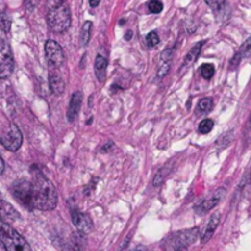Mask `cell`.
<instances>
[{"label": "cell", "mask_w": 251, "mask_h": 251, "mask_svg": "<svg viewBox=\"0 0 251 251\" xmlns=\"http://www.w3.org/2000/svg\"><path fill=\"white\" fill-rule=\"evenodd\" d=\"M168 71H169V64L166 63V64H164V65L161 66V69H159V71H158V78L164 77V76H166L167 74H168Z\"/></svg>", "instance_id": "obj_26"}, {"label": "cell", "mask_w": 251, "mask_h": 251, "mask_svg": "<svg viewBox=\"0 0 251 251\" xmlns=\"http://www.w3.org/2000/svg\"><path fill=\"white\" fill-rule=\"evenodd\" d=\"M0 24H1V28L4 29L5 32H9L10 29V20L6 15H1L0 17Z\"/></svg>", "instance_id": "obj_25"}, {"label": "cell", "mask_w": 251, "mask_h": 251, "mask_svg": "<svg viewBox=\"0 0 251 251\" xmlns=\"http://www.w3.org/2000/svg\"><path fill=\"white\" fill-rule=\"evenodd\" d=\"M49 87H50L51 92L56 96L63 95L64 91H65V82L61 78L60 74L56 73V71L49 73Z\"/></svg>", "instance_id": "obj_13"}, {"label": "cell", "mask_w": 251, "mask_h": 251, "mask_svg": "<svg viewBox=\"0 0 251 251\" xmlns=\"http://www.w3.org/2000/svg\"><path fill=\"white\" fill-rule=\"evenodd\" d=\"M12 195L14 198L19 201L21 205L25 207L32 210L33 208V201H32V183L26 180V179H21V180L15 181L14 185L11 188Z\"/></svg>", "instance_id": "obj_4"}, {"label": "cell", "mask_w": 251, "mask_h": 251, "mask_svg": "<svg viewBox=\"0 0 251 251\" xmlns=\"http://www.w3.org/2000/svg\"><path fill=\"white\" fill-rule=\"evenodd\" d=\"M47 22L49 28L55 33L65 32L71 24V14L68 5L64 1H60L51 6L47 14Z\"/></svg>", "instance_id": "obj_2"}, {"label": "cell", "mask_w": 251, "mask_h": 251, "mask_svg": "<svg viewBox=\"0 0 251 251\" xmlns=\"http://www.w3.org/2000/svg\"><path fill=\"white\" fill-rule=\"evenodd\" d=\"M147 6H149L150 11L153 12V14H159L163 10V4H162L161 0H151Z\"/></svg>", "instance_id": "obj_21"}, {"label": "cell", "mask_w": 251, "mask_h": 251, "mask_svg": "<svg viewBox=\"0 0 251 251\" xmlns=\"http://www.w3.org/2000/svg\"><path fill=\"white\" fill-rule=\"evenodd\" d=\"M71 218H73V223L80 232L88 233L92 230V221H91L90 216L81 213L80 211L73 210L71 211Z\"/></svg>", "instance_id": "obj_9"}, {"label": "cell", "mask_w": 251, "mask_h": 251, "mask_svg": "<svg viewBox=\"0 0 251 251\" xmlns=\"http://www.w3.org/2000/svg\"><path fill=\"white\" fill-rule=\"evenodd\" d=\"M44 50H46V56L49 65L53 66V68H59V66L63 65L64 61H65V55H64L60 44L56 43L55 41H51V39L47 41Z\"/></svg>", "instance_id": "obj_6"}, {"label": "cell", "mask_w": 251, "mask_h": 251, "mask_svg": "<svg viewBox=\"0 0 251 251\" xmlns=\"http://www.w3.org/2000/svg\"><path fill=\"white\" fill-rule=\"evenodd\" d=\"M213 107V100L211 98H203L199 102L198 109H196V113L199 114H203V113H208Z\"/></svg>", "instance_id": "obj_17"}, {"label": "cell", "mask_w": 251, "mask_h": 251, "mask_svg": "<svg viewBox=\"0 0 251 251\" xmlns=\"http://www.w3.org/2000/svg\"><path fill=\"white\" fill-rule=\"evenodd\" d=\"M200 74L205 80H211L215 75V66L212 64H203L200 68Z\"/></svg>", "instance_id": "obj_19"}, {"label": "cell", "mask_w": 251, "mask_h": 251, "mask_svg": "<svg viewBox=\"0 0 251 251\" xmlns=\"http://www.w3.org/2000/svg\"><path fill=\"white\" fill-rule=\"evenodd\" d=\"M205 1H206V4L211 7V9H213L215 11H217V10L222 9L223 5H225V2H226V0H205Z\"/></svg>", "instance_id": "obj_24"}, {"label": "cell", "mask_w": 251, "mask_h": 251, "mask_svg": "<svg viewBox=\"0 0 251 251\" xmlns=\"http://www.w3.org/2000/svg\"><path fill=\"white\" fill-rule=\"evenodd\" d=\"M198 228L176 233V234L173 235V248L174 249H184V248L188 247L189 244L195 242L196 238H198Z\"/></svg>", "instance_id": "obj_8"}, {"label": "cell", "mask_w": 251, "mask_h": 251, "mask_svg": "<svg viewBox=\"0 0 251 251\" xmlns=\"http://www.w3.org/2000/svg\"><path fill=\"white\" fill-rule=\"evenodd\" d=\"M0 220L2 223L11 225V223L20 220V215L10 203H7L4 200H0Z\"/></svg>", "instance_id": "obj_10"}, {"label": "cell", "mask_w": 251, "mask_h": 251, "mask_svg": "<svg viewBox=\"0 0 251 251\" xmlns=\"http://www.w3.org/2000/svg\"><path fill=\"white\" fill-rule=\"evenodd\" d=\"M39 1L41 0H26V7H28L29 10H33L39 4Z\"/></svg>", "instance_id": "obj_28"}, {"label": "cell", "mask_w": 251, "mask_h": 251, "mask_svg": "<svg viewBox=\"0 0 251 251\" xmlns=\"http://www.w3.org/2000/svg\"><path fill=\"white\" fill-rule=\"evenodd\" d=\"M240 60H242V55H240L239 53H237L234 55V58L232 59V61H230V64H232V66H237L238 64H239Z\"/></svg>", "instance_id": "obj_29"}, {"label": "cell", "mask_w": 251, "mask_h": 251, "mask_svg": "<svg viewBox=\"0 0 251 251\" xmlns=\"http://www.w3.org/2000/svg\"><path fill=\"white\" fill-rule=\"evenodd\" d=\"M91 29H92V22H85L82 27V31H81V44H82V46H87L88 42H90Z\"/></svg>", "instance_id": "obj_18"}, {"label": "cell", "mask_w": 251, "mask_h": 251, "mask_svg": "<svg viewBox=\"0 0 251 251\" xmlns=\"http://www.w3.org/2000/svg\"><path fill=\"white\" fill-rule=\"evenodd\" d=\"M220 213H215V215L211 216L210 221H208L207 223V227H206L205 232H203L202 234V238H201L202 243H207L208 240L212 238L213 233H215L216 228L218 227V223H220Z\"/></svg>", "instance_id": "obj_14"}, {"label": "cell", "mask_w": 251, "mask_h": 251, "mask_svg": "<svg viewBox=\"0 0 251 251\" xmlns=\"http://www.w3.org/2000/svg\"><path fill=\"white\" fill-rule=\"evenodd\" d=\"M81 103H82V93L81 92H75L73 95L70 100V104H69L68 113H66V117L70 123L75 122L76 117H77L78 112H80Z\"/></svg>", "instance_id": "obj_12"}, {"label": "cell", "mask_w": 251, "mask_h": 251, "mask_svg": "<svg viewBox=\"0 0 251 251\" xmlns=\"http://www.w3.org/2000/svg\"><path fill=\"white\" fill-rule=\"evenodd\" d=\"M238 53L242 55V58H243V56L250 55V54H251V36L247 39V41L244 42V43H243L242 48H240V50L238 51Z\"/></svg>", "instance_id": "obj_22"}, {"label": "cell", "mask_w": 251, "mask_h": 251, "mask_svg": "<svg viewBox=\"0 0 251 251\" xmlns=\"http://www.w3.org/2000/svg\"><path fill=\"white\" fill-rule=\"evenodd\" d=\"M213 126H215V123L212 119H203L199 124V132L200 134H208L213 129Z\"/></svg>", "instance_id": "obj_20"}, {"label": "cell", "mask_w": 251, "mask_h": 251, "mask_svg": "<svg viewBox=\"0 0 251 251\" xmlns=\"http://www.w3.org/2000/svg\"><path fill=\"white\" fill-rule=\"evenodd\" d=\"M131 34H132V32H131V31L127 32V34H126V39H130V38H131Z\"/></svg>", "instance_id": "obj_32"}, {"label": "cell", "mask_w": 251, "mask_h": 251, "mask_svg": "<svg viewBox=\"0 0 251 251\" xmlns=\"http://www.w3.org/2000/svg\"><path fill=\"white\" fill-rule=\"evenodd\" d=\"M0 242L5 250L9 251H29L31 247L21 234L16 232L7 223L0 226Z\"/></svg>", "instance_id": "obj_3"}, {"label": "cell", "mask_w": 251, "mask_h": 251, "mask_svg": "<svg viewBox=\"0 0 251 251\" xmlns=\"http://www.w3.org/2000/svg\"><path fill=\"white\" fill-rule=\"evenodd\" d=\"M100 0H90V5H91V7H96V6H98V5H100Z\"/></svg>", "instance_id": "obj_30"}, {"label": "cell", "mask_w": 251, "mask_h": 251, "mask_svg": "<svg viewBox=\"0 0 251 251\" xmlns=\"http://www.w3.org/2000/svg\"><path fill=\"white\" fill-rule=\"evenodd\" d=\"M4 168H5V166H4V161H2L1 156H0V174H1L2 172H4Z\"/></svg>", "instance_id": "obj_31"}, {"label": "cell", "mask_w": 251, "mask_h": 251, "mask_svg": "<svg viewBox=\"0 0 251 251\" xmlns=\"http://www.w3.org/2000/svg\"><path fill=\"white\" fill-rule=\"evenodd\" d=\"M14 71V59L9 44L0 37V78H6Z\"/></svg>", "instance_id": "obj_5"}, {"label": "cell", "mask_w": 251, "mask_h": 251, "mask_svg": "<svg viewBox=\"0 0 251 251\" xmlns=\"http://www.w3.org/2000/svg\"><path fill=\"white\" fill-rule=\"evenodd\" d=\"M146 42L150 47H154L159 43V37L156 32H150L146 36Z\"/></svg>", "instance_id": "obj_23"}, {"label": "cell", "mask_w": 251, "mask_h": 251, "mask_svg": "<svg viewBox=\"0 0 251 251\" xmlns=\"http://www.w3.org/2000/svg\"><path fill=\"white\" fill-rule=\"evenodd\" d=\"M225 195H226L225 189H218V190L213 194L212 198L208 199V200H205L203 202H201L200 205L196 206V211H198L199 213H205L207 212V211L212 210L215 206H217L218 203H220V201L225 198Z\"/></svg>", "instance_id": "obj_11"}, {"label": "cell", "mask_w": 251, "mask_h": 251, "mask_svg": "<svg viewBox=\"0 0 251 251\" xmlns=\"http://www.w3.org/2000/svg\"><path fill=\"white\" fill-rule=\"evenodd\" d=\"M31 183L33 208L42 211L54 210L58 203V194L50 180L47 179L41 172H34Z\"/></svg>", "instance_id": "obj_1"}, {"label": "cell", "mask_w": 251, "mask_h": 251, "mask_svg": "<svg viewBox=\"0 0 251 251\" xmlns=\"http://www.w3.org/2000/svg\"><path fill=\"white\" fill-rule=\"evenodd\" d=\"M107 59L103 58L102 55H97L95 60V71L96 76L100 82L105 80V71H107Z\"/></svg>", "instance_id": "obj_16"}, {"label": "cell", "mask_w": 251, "mask_h": 251, "mask_svg": "<svg viewBox=\"0 0 251 251\" xmlns=\"http://www.w3.org/2000/svg\"><path fill=\"white\" fill-rule=\"evenodd\" d=\"M1 147H4V146H2V142H1V139H0V149H1Z\"/></svg>", "instance_id": "obj_33"}, {"label": "cell", "mask_w": 251, "mask_h": 251, "mask_svg": "<svg viewBox=\"0 0 251 251\" xmlns=\"http://www.w3.org/2000/svg\"><path fill=\"white\" fill-rule=\"evenodd\" d=\"M1 142L4 149H6L7 151L15 152L21 147L22 144V134L20 131L19 127L15 124L10 125L9 130L5 132L4 136L1 137Z\"/></svg>", "instance_id": "obj_7"}, {"label": "cell", "mask_w": 251, "mask_h": 251, "mask_svg": "<svg viewBox=\"0 0 251 251\" xmlns=\"http://www.w3.org/2000/svg\"><path fill=\"white\" fill-rule=\"evenodd\" d=\"M202 44H203V42H199L196 46H194L193 48L190 49V51L188 53V55L185 56V60H184L181 70H183V69L185 70V69H188L189 66H191L194 63H195L196 59H198V56H199V54H200V51H201V47H202Z\"/></svg>", "instance_id": "obj_15"}, {"label": "cell", "mask_w": 251, "mask_h": 251, "mask_svg": "<svg viewBox=\"0 0 251 251\" xmlns=\"http://www.w3.org/2000/svg\"><path fill=\"white\" fill-rule=\"evenodd\" d=\"M172 54H173V50H172V49H166V50L162 53V60H164V61L171 60Z\"/></svg>", "instance_id": "obj_27"}]
</instances>
